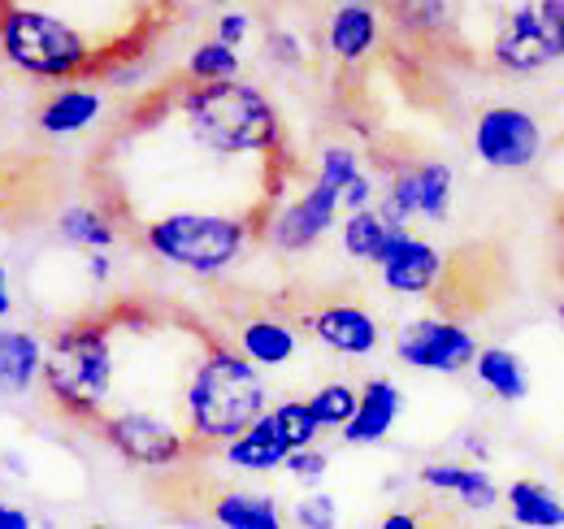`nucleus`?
Returning a JSON list of instances; mask_svg holds the SVG:
<instances>
[{"label":"nucleus","mask_w":564,"mask_h":529,"mask_svg":"<svg viewBox=\"0 0 564 529\" xmlns=\"http://www.w3.org/2000/svg\"><path fill=\"white\" fill-rule=\"evenodd\" d=\"M270 412V387L252 360L209 338L183 387V430L192 443L226 447Z\"/></svg>","instance_id":"1"},{"label":"nucleus","mask_w":564,"mask_h":529,"mask_svg":"<svg viewBox=\"0 0 564 529\" xmlns=\"http://www.w3.org/2000/svg\"><path fill=\"white\" fill-rule=\"evenodd\" d=\"M187 134L217 156L279 152L282 118L257 83H183L174 96Z\"/></svg>","instance_id":"2"},{"label":"nucleus","mask_w":564,"mask_h":529,"mask_svg":"<svg viewBox=\"0 0 564 529\" xmlns=\"http://www.w3.org/2000/svg\"><path fill=\"white\" fill-rule=\"evenodd\" d=\"M113 322L105 317H78L48 338V365H44V391L53 408L70 421L96 425L105 417V403L113 391Z\"/></svg>","instance_id":"3"},{"label":"nucleus","mask_w":564,"mask_h":529,"mask_svg":"<svg viewBox=\"0 0 564 529\" xmlns=\"http://www.w3.org/2000/svg\"><path fill=\"white\" fill-rule=\"evenodd\" d=\"M0 48L4 62L26 78H78L100 66V48L62 13L40 4H4L0 9Z\"/></svg>","instance_id":"4"},{"label":"nucleus","mask_w":564,"mask_h":529,"mask_svg":"<svg viewBox=\"0 0 564 529\" xmlns=\"http://www.w3.org/2000/svg\"><path fill=\"white\" fill-rule=\"evenodd\" d=\"M252 217H226V213H165L140 230L143 248L170 269L217 278L243 257L252 239Z\"/></svg>","instance_id":"5"},{"label":"nucleus","mask_w":564,"mask_h":529,"mask_svg":"<svg viewBox=\"0 0 564 529\" xmlns=\"http://www.w3.org/2000/svg\"><path fill=\"white\" fill-rule=\"evenodd\" d=\"M564 62V0H530L503 13L491 35V66L503 74H539Z\"/></svg>","instance_id":"6"},{"label":"nucleus","mask_w":564,"mask_h":529,"mask_svg":"<svg viewBox=\"0 0 564 529\" xmlns=\"http://www.w3.org/2000/svg\"><path fill=\"white\" fill-rule=\"evenodd\" d=\"M100 443L109 452H118L127 464L135 468H170L187 456L192 447V434L178 430L174 421L156 417V412H143V408H118V412H105L96 425Z\"/></svg>","instance_id":"7"},{"label":"nucleus","mask_w":564,"mask_h":529,"mask_svg":"<svg viewBox=\"0 0 564 529\" xmlns=\"http://www.w3.org/2000/svg\"><path fill=\"white\" fill-rule=\"evenodd\" d=\"M395 356L409 365V369H422V374H465L478 365L482 347H478V334L469 331L465 322L456 317H417V322H404L395 334Z\"/></svg>","instance_id":"8"},{"label":"nucleus","mask_w":564,"mask_h":529,"mask_svg":"<svg viewBox=\"0 0 564 529\" xmlns=\"http://www.w3.org/2000/svg\"><path fill=\"white\" fill-rule=\"evenodd\" d=\"M469 143L487 170H530L543 152V127L521 105H491L478 114Z\"/></svg>","instance_id":"9"},{"label":"nucleus","mask_w":564,"mask_h":529,"mask_svg":"<svg viewBox=\"0 0 564 529\" xmlns=\"http://www.w3.org/2000/svg\"><path fill=\"white\" fill-rule=\"evenodd\" d=\"M339 196L330 192V187H322V183H308L304 192L295 199H286L279 204L270 217H265V226H261V235H265V244L282 252V257H300V252H313L330 230H335V222H339Z\"/></svg>","instance_id":"10"},{"label":"nucleus","mask_w":564,"mask_h":529,"mask_svg":"<svg viewBox=\"0 0 564 529\" xmlns=\"http://www.w3.org/2000/svg\"><path fill=\"white\" fill-rule=\"evenodd\" d=\"M304 326L308 334L326 347V352H335V356H373L378 347H382V326H378V317L369 313V309H360V304H348V300H330V304H322V309H313L308 317H304Z\"/></svg>","instance_id":"11"},{"label":"nucleus","mask_w":564,"mask_h":529,"mask_svg":"<svg viewBox=\"0 0 564 529\" xmlns=\"http://www.w3.org/2000/svg\"><path fill=\"white\" fill-rule=\"evenodd\" d=\"M443 273H447V257L434 244L417 239L413 230L400 239V248L387 261L378 264L382 287L395 295H434L443 287Z\"/></svg>","instance_id":"12"},{"label":"nucleus","mask_w":564,"mask_h":529,"mask_svg":"<svg viewBox=\"0 0 564 529\" xmlns=\"http://www.w3.org/2000/svg\"><path fill=\"white\" fill-rule=\"evenodd\" d=\"M417 482L434 495H456L469 512H491L503 499V490L495 486V477L482 464L469 461H425L417 468Z\"/></svg>","instance_id":"13"},{"label":"nucleus","mask_w":564,"mask_h":529,"mask_svg":"<svg viewBox=\"0 0 564 529\" xmlns=\"http://www.w3.org/2000/svg\"><path fill=\"white\" fill-rule=\"evenodd\" d=\"M400 408H404V396L391 378H369L360 387V408H356V421L339 434L348 447H378L387 443V434L395 430L400 421Z\"/></svg>","instance_id":"14"},{"label":"nucleus","mask_w":564,"mask_h":529,"mask_svg":"<svg viewBox=\"0 0 564 529\" xmlns=\"http://www.w3.org/2000/svg\"><path fill=\"white\" fill-rule=\"evenodd\" d=\"M382 40V18L369 4H339L326 18V48L339 66H360Z\"/></svg>","instance_id":"15"},{"label":"nucleus","mask_w":564,"mask_h":529,"mask_svg":"<svg viewBox=\"0 0 564 529\" xmlns=\"http://www.w3.org/2000/svg\"><path fill=\"white\" fill-rule=\"evenodd\" d=\"M44 365H48V343L40 334L4 326V334H0V382L9 396H26L35 382H44Z\"/></svg>","instance_id":"16"},{"label":"nucleus","mask_w":564,"mask_h":529,"mask_svg":"<svg viewBox=\"0 0 564 529\" xmlns=\"http://www.w3.org/2000/svg\"><path fill=\"white\" fill-rule=\"evenodd\" d=\"M235 343H239V356L252 360L257 369H282L300 352V331L282 317H252L235 331Z\"/></svg>","instance_id":"17"},{"label":"nucleus","mask_w":564,"mask_h":529,"mask_svg":"<svg viewBox=\"0 0 564 529\" xmlns=\"http://www.w3.org/2000/svg\"><path fill=\"white\" fill-rule=\"evenodd\" d=\"M409 230L387 222L382 208H365V213H348L344 226H339V244L352 261H369V264H382L404 239Z\"/></svg>","instance_id":"18"},{"label":"nucleus","mask_w":564,"mask_h":529,"mask_svg":"<svg viewBox=\"0 0 564 529\" xmlns=\"http://www.w3.org/2000/svg\"><path fill=\"white\" fill-rule=\"evenodd\" d=\"M517 529H564V499L539 477H517L503 490Z\"/></svg>","instance_id":"19"},{"label":"nucleus","mask_w":564,"mask_h":529,"mask_svg":"<svg viewBox=\"0 0 564 529\" xmlns=\"http://www.w3.org/2000/svg\"><path fill=\"white\" fill-rule=\"evenodd\" d=\"M105 109V96L91 91V87H66V91H53L40 114H35V127L44 134H78L87 131Z\"/></svg>","instance_id":"20"},{"label":"nucleus","mask_w":564,"mask_h":529,"mask_svg":"<svg viewBox=\"0 0 564 529\" xmlns=\"http://www.w3.org/2000/svg\"><path fill=\"white\" fill-rule=\"evenodd\" d=\"M209 517L217 529H286L282 508L270 495L252 490H221L209 499Z\"/></svg>","instance_id":"21"},{"label":"nucleus","mask_w":564,"mask_h":529,"mask_svg":"<svg viewBox=\"0 0 564 529\" xmlns=\"http://www.w3.org/2000/svg\"><path fill=\"white\" fill-rule=\"evenodd\" d=\"M57 235L74 248H83V257L87 252H109L118 244V222L105 208H96L87 199H74L57 213Z\"/></svg>","instance_id":"22"},{"label":"nucleus","mask_w":564,"mask_h":529,"mask_svg":"<svg viewBox=\"0 0 564 529\" xmlns=\"http://www.w3.org/2000/svg\"><path fill=\"white\" fill-rule=\"evenodd\" d=\"M221 456H226V464H235L239 473H274V468L286 464L291 447L274 434V425L261 417L248 434H239L235 443H226V447H221Z\"/></svg>","instance_id":"23"},{"label":"nucleus","mask_w":564,"mask_h":529,"mask_svg":"<svg viewBox=\"0 0 564 529\" xmlns=\"http://www.w3.org/2000/svg\"><path fill=\"white\" fill-rule=\"evenodd\" d=\"M474 374L499 403H521L530 396V369L512 347H482Z\"/></svg>","instance_id":"24"},{"label":"nucleus","mask_w":564,"mask_h":529,"mask_svg":"<svg viewBox=\"0 0 564 529\" xmlns=\"http://www.w3.org/2000/svg\"><path fill=\"white\" fill-rule=\"evenodd\" d=\"M265 421L274 425V434H279L291 452H308V447H317V439H322V425H317V417L308 412V399H282V403H274V408L265 412Z\"/></svg>","instance_id":"25"},{"label":"nucleus","mask_w":564,"mask_h":529,"mask_svg":"<svg viewBox=\"0 0 564 529\" xmlns=\"http://www.w3.org/2000/svg\"><path fill=\"white\" fill-rule=\"evenodd\" d=\"M417 174H422V222L443 226L456 199V170L447 161H417Z\"/></svg>","instance_id":"26"},{"label":"nucleus","mask_w":564,"mask_h":529,"mask_svg":"<svg viewBox=\"0 0 564 529\" xmlns=\"http://www.w3.org/2000/svg\"><path fill=\"white\" fill-rule=\"evenodd\" d=\"M356 408H360V387H348V382H326L308 396V412L317 417L322 430H348L356 421Z\"/></svg>","instance_id":"27"},{"label":"nucleus","mask_w":564,"mask_h":529,"mask_svg":"<svg viewBox=\"0 0 564 529\" xmlns=\"http://www.w3.org/2000/svg\"><path fill=\"white\" fill-rule=\"evenodd\" d=\"M243 69L239 48H226L221 40H205L187 57V83H235Z\"/></svg>","instance_id":"28"},{"label":"nucleus","mask_w":564,"mask_h":529,"mask_svg":"<svg viewBox=\"0 0 564 529\" xmlns=\"http://www.w3.org/2000/svg\"><path fill=\"white\" fill-rule=\"evenodd\" d=\"M391 18H395V26L404 35H422V40H438L443 31H452V4H438V0L395 4Z\"/></svg>","instance_id":"29"},{"label":"nucleus","mask_w":564,"mask_h":529,"mask_svg":"<svg viewBox=\"0 0 564 529\" xmlns=\"http://www.w3.org/2000/svg\"><path fill=\"white\" fill-rule=\"evenodd\" d=\"M360 174H365V170H360V156H356L348 143H326V148L317 152V174H313V183L330 187L335 196H344Z\"/></svg>","instance_id":"30"},{"label":"nucleus","mask_w":564,"mask_h":529,"mask_svg":"<svg viewBox=\"0 0 564 529\" xmlns=\"http://www.w3.org/2000/svg\"><path fill=\"white\" fill-rule=\"evenodd\" d=\"M291 526L295 529H339V499L326 495V490L304 495V499L291 508Z\"/></svg>","instance_id":"31"},{"label":"nucleus","mask_w":564,"mask_h":529,"mask_svg":"<svg viewBox=\"0 0 564 529\" xmlns=\"http://www.w3.org/2000/svg\"><path fill=\"white\" fill-rule=\"evenodd\" d=\"M304 57H308V44L291 31V26H270L265 31V62L279 69H295L304 66Z\"/></svg>","instance_id":"32"},{"label":"nucleus","mask_w":564,"mask_h":529,"mask_svg":"<svg viewBox=\"0 0 564 529\" xmlns=\"http://www.w3.org/2000/svg\"><path fill=\"white\" fill-rule=\"evenodd\" d=\"M326 468H330V456H326L322 447L291 452V456H286V464H282V473H286V477H295V482H304V486H317V482L326 477Z\"/></svg>","instance_id":"33"},{"label":"nucleus","mask_w":564,"mask_h":529,"mask_svg":"<svg viewBox=\"0 0 564 529\" xmlns=\"http://www.w3.org/2000/svg\"><path fill=\"white\" fill-rule=\"evenodd\" d=\"M248 31H252V13H243V9H226V13L217 18V35H213V40H221L226 48H239V44L248 40Z\"/></svg>","instance_id":"34"},{"label":"nucleus","mask_w":564,"mask_h":529,"mask_svg":"<svg viewBox=\"0 0 564 529\" xmlns=\"http://www.w3.org/2000/svg\"><path fill=\"white\" fill-rule=\"evenodd\" d=\"M83 269H87V278H91V282H100V287L113 278V261H109V252H87V257H83Z\"/></svg>","instance_id":"35"},{"label":"nucleus","mask_w":564,"mask_h":529,"mask_svg":"<svg viewBox=\"0 0 564 529\" xmlns=\"http://www.w3.org/2000/svg\"><path fill=\"white\" fill-rule=\"evenodd\" d=\"M460 447H465L469 464H482V468H487V461H491V443H487V434H460Z\"/></svg>","instance_id":"36"},{"label":"nucleus","mask_w":564,"mask_h":529,"mask_svg":"<svg viewBox=\"0 0 564 529\" xmlns=\"http://www.w3.org/2000/svg\"><path fill=\"white\" fill-rule=\"evenodd\" d=\"M378 529H425V526H422V517H417V512L395 508V512H387V517L378 521Z\"/></svg>","instance_id":"37"},{"label":"nucleus","mask_w":564,"mask_h":529,"mask_svg":"<svg viewBox=\"0 0 564 529\" xmlns=\"http://www.w3.org/2000/svg\"><path fill=\"white\" fill-rule=\"evenodd\" d=\"M0 529H35V526H31V512H26V508L4 504V508H0Z\"/></svg>","instance_id":"38"},{"label":"nucleus","mask_w":564,"mask_h":529,"mask_svg":"<svg viewBox=\"0 0 564 529\" xmlns=\"http://www.w3.org/2000/svg\"><path fill=\"white\" fill-rule=\"evenodd\" d=\"M4 468H9V477H26V464L18 452H4Z\"/></svg>","instance_id":"39"},{"label":"nucleus","mask_w":564,"mask_h":529,"mask_svg":"<svg viewBox=\"0 0 564 529\" xmlns=\"http://www.w3.org/2000/svg\"><path fill=\"white\" fill-rule=\"evenodd\" d=\"M9 309H13V295H9V278L0 273V317H9Z\"/></svg>","instance_id":"40"},{"label":"nucleus","mask_w":564,"mask_h":529,"mask_svg":"<svg viewBox=\"0 0 564 529\" xmlns=\"http://www.w3.org/2000/svg\"><path fill=\"white\" fill-rule=\"evenodd\" d=\"M556 226H561V235H564V199H561V213H556Z\"/></svg>","instance_id":"41"},{"label":"nucleus","mask_w":564,"mask_h":529,"mask_svg":"<svg viewBox=\"0 0 564 529\" xmlns=\"http://www.w3.org/2000/svg\"><path fill=\"white\" fill-rule=\"evenodd\" d=\"M556 322H561V326H564V300H561V304H556Z\"/></svg>","instance_id":"42"},{"label":"nucleus","mask_w":564,"mask_h":529,"mask_svg":"<svg viewBox=\"0 0 564 529\" xmlns=\"http://www.w3.org/2000/svg\"><path fill=\"white\" fill-rule=\"evenodd\" d=\"M91 529H118V526H91Z\"/></svg>","instance_id":"43"},{"label":"nucleus","mask_w":564,"mask_h":529,"mask_svg":"<svg viewBox=\"0 0 564 529\" xmlns=\"http://www.w3.org/2000/svg\"><path fill=\"white\" fill-rule=\"evenodd\" d=\"M561 482H564V461H561Z\"/></svg>","instance_id":"44"},{"label":"nucleus","mask_w":564,"mask_h":529,"mask_svg":"<svg viewBox=\"0 0 564 529\" xmlns=\"http://www.w3.org/2000/svg\"><path fill=\"white\" fill-rule=\"evenodd\" d=\"M499 529H517V526H499Z\"/></svg>","instance_id":"45"},{"label":"nucleus","mask_w":564,"mask_h":529,"mask_svg":"<svg viewBox=\"0 0 564 529\" xmlns=\"http://www.w3.org/2000/svg\"><path fill=\"white\" fill-rule=\"evenodd\" d=\"M213 529H217V526H213Z\"/></svg>","instance_id":"46"}]
</instances>
